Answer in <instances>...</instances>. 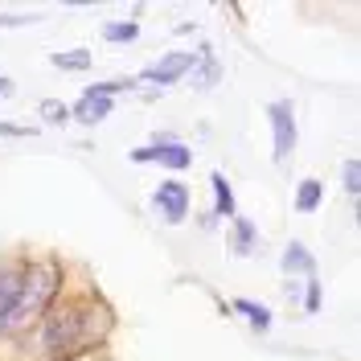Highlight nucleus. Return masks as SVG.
<instances>
[{
	"mask_svg": "<svg viewBox=\"0 0 361 361\" xmlns=\"http://www.w3.org/2000/svg\"><path fill=\"white\" fill-rule=\"evenodd\" d=\"M107 329H111L107 304H99L94 295L70 300L58 312L42 316V353L49 361H74L107 337Z\"/></svg>",
	"mask_w": 361,
	"mask_h": 361,
	"instance_id": "obj_1",
	"label": "nucleus"
},
{
	"mask_svg": "<svg viewBox=\"0 0 361 361\" xmlns=\"http://www.w3.org/2000/svg\"><path fill=\"white\" fill-rule=\"evenodd\" d=\"M25 324V263H0V337Z\"/></svg>",
	"mask_w": 361,
	"mask_h": 361,
	"instance_id": "obj_2",
	"label": "nucleus"
},
{
	"mask_svg": "<svg viewBox=\"0 0 361 361\" xmlns=\"http://www.w3.org/2000/svg\"><path fill=\"white\" fill-rule=\"evenodd\" d=\"M267 119H271V135H275L271 157H275V164H288V157L295 152V140H300V132H295V107L288 99H275V103H267Z\"/></svg>",
	"mask_w": 361,
	"mask_h": 361,
	"instance_id": "obj_3",
	"label": "nucleus"
},
{
	"mask_svg": "<svg viewBox=\"0 0 361 361\" xmlns=\"http://www.w3.org/2000/svg\"><path fill=\"white\" fill-rule=\"evenodd\" d=\"M135 164H164V169H189L193 164V152L189 144L180 140H157V144H144V148H132Z\"/></svg>",
	"mask_w": 361,
	"mask_h": 361,
	"instance_id": "obj_4",
	"label": "nucleus"
},
{
	"mask_svg": "<svg viewBox=\"0 0 361 361\" xmlns=\"http://www.w3.org/2000/svg\"><path fill=\"white\" fill-rule=\"evenodd\" d=\"M152 205H157V214L169 226H177L189 218V189L180 180H160L157 193H152Z\"/></svg>",
	"mask_w": 361,
	"mask_h": 361,
	"instance_id": "obj_5",
	"label": "nucleus"
},
{
	"mask_svg": "<svg viewBox=\"0 0 361 361\" xmlns=\"http://www.w3.org/2000/svg\"><path fill=\"white\" fill-rule=\"evenodd\" d=\"M193 62H197L193 54H180V49H173V54H164V58H160L157 66L144 70L140 78H144V82H152V87H173V82H180V78L193 70Z\"/></svg>",
	"mask_w": 361,
	"mask_h": 361,
	"instance_id": "obj_6",
	"label": "nucleus"
},
{
	"mask_svg": "<svg viewBox=\"0 0 361 361\" xmlns=\"http://www.w3.org/2000/svg\"><path fill=\"white\" fill-rule=\"evenodd\" d=\"M115 99H107V94H99L94 87H87L78 99H74V107H70V115L78 119V123H87V128H94V123H103L107 115H111Z\"/></svg>",
	"mask_w": 361,
	"mask_h": 361,
	"instance_id": "obj_7",
	"label": "nucleus"
},
{
	"mask_svg": "<svg viewBox=\"0 0 361 361\" xmlns=\"http://www.w3.org/2000/svg\"><path fill=\"white\" fill-rule=\"evenodd\" d=\"M283 275H304V279L316 275L312 250L304 247V243H288V247H283Z\"/></svg>",
	"mask_w": 361,
	"mask_h": 361,
	"instance_id": "obj_8",
	"label": "nucleus"
},
{
	"mask_svg": "<svg viewBox=\"0 0 361 361\" xmlns=\"http://www.w3.org/2000/svg\"><path fill=\"white\" fill-rule=\"evenodd\" d=\"M230 250H234V255H250V250H255V238H259V234H255V222H250V218H243V214H234V218H230Z\"/></svg>",
	"mask_w": 361,
	"mask_h": 361,
	"instance_id": "obj_9",
	"label": "nucleus"
},
{
	"mask_svg": "<svg viewBox=\"0 0 361 361\" xmlns=\"http://www.w3.org/2000/svg\"><path fill=\"white\" fill-rule=\"evenodd\" d=\"M209 185H214V218H234L238 214V205H234V189H230V180L222 177V173H214L209 177Z\"/></svg>",
	"mask_w": 361,
	"mask_h": 361,
	"instance_id": "obj_10",
	"label": "nucleus"
},
{
	"mask_svg": "<svg viewBox=\"0 0 361 361\" xmlns=\"http://www.w3.org/2000/svg\"><path fill=\"white\" fill-rule=\"evenodd\" d=\"M320 197H324V185H320V180L316 177H304L300 180V185H295V209H300V214H312L316 205H320Z\"/></svg>",
	"mask_w": 361,
	"mask_h": 361,
	"instance_id": "obj_11",
	"label": "nucleus"
},
{
	"mask_svg": "<svg viewBox=\"0 0 361 361\" xmlns=\"http://www.w3.org/2000/svg\"><path fill=\"white\" fill-rule=\"evenodd\" d=\"M234 312L247 316L255 333H267V329H271V312L263 308V304H250V300H234Z\"/></svg>",
	"mask_w": 361,
	"mask_h": 361,
	"instance_id": "obj_12",
	"label": "nucleus"
},
{
	"mask_svg": "<svg viewBox=\"0 0 361 361\" xmlns=\"http://www.w3.org/2000/svg\"><path fill=\"white\" fill-rule=\"evenodd\" d=\"M49 62H54L58 70H90L94 66V62H90V49H82V45H78V49H62V54H54Z\"/></svg>",
	"mask_w": 361,
	"mask_h": 361,
	"instance_id": "obj_13",
	"label": "nucleus"
},
{
	"mask_svg": "<svg viewBox=\"0 0 361 361\" xmlns=\"http://www.w3.org/2000/svg\"><path fill=\"white\" fill-rule=\"evenodd\" d=\"M103 37H107V42H115V45H132L135 37H140V25H135V21H115V25H107V29H103Z\"/></svg>",
	"mask_w": 361,
	"mask_h": 361,
	"instance_id": "obj_14",
	"label": "nucleus"
},
{
	"mask_svg": "<svg viewBox=\"0 0 361 361\" xmlns=\"http://www.w3.org/2000/svg\"><path fill=\"white\" fill-rule=\"evenodd\" d=\"M345 193H349V202L357 209V202H361V164L357 160H345Z\"/></svg>",
	"mask_w": 361,
	"mask_h": 361,
	"instance_id": "obj_15",
	"label": "nucleus"
},
{
	"mask_svg": "<svg viewBox=\"0 0 361 361\" xmlns=\"http://www.w3.org/2000/svg\"><path fill=\"white\" fill-rule=\"evenodd\" d=\"M304 292H308V300H304V308H308V312H320V304H324V295H320V279H308V283H304Z\"/></svg>",
	"mask_w": 361,
	"mask_h": 361,
	"instance_id": "obj_16",
	"label": "nucleus"
},
{
	"mask_svg": "<svg viewBox=\"0 0 361 361\" xmlns=\"http://www.w3.org/2000/svg\"><path fill=\"white\" fill-rule=\"evenodd\" d=\"M45 119H70V107H58V103H45L42 107Z\"/></svg>",
	"mask_w": 361,
	"mask_h": 361,
	"instance_id": "obj_17",
	"label": "nucleus"
},
{
	"mask_svg": "<svg viewBox=\"0 0 361 361\" xmlns=\"http://www.w3.org/2000/svg\"><path fill=\"white\" fill-rule=\"evenodd\" d=\"M0 135H37V128H17V123H0Z\"/></svg>",
	"mask_w": 361,
	"mask_h": 361,
	"instance_id": "obj_18",
	"label": "nucleus"
},
{
	"mask_svg": "<svg viewBox=\"0 0 361 361\" xmlns=\"http://www.w3.org/2000/svg\"><path fill=\"white\" fill-rule=\"evenodd\" d=\"M13 94V78H0V99H8Z\"/></svg>",
	"mask_w": 361,
	"mask_h": 361,
	"instance_id": "obj_19",
	"label": "nucleus"
}]
</instances>
